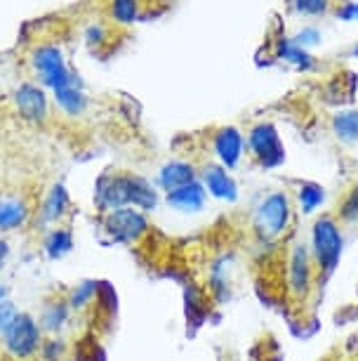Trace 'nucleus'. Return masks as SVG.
Returning a JSON list of instances; mask_svg holds the SVG:
<instances>
[{
  "label": "nucleus",
  "instance_id": "obj_1",
  "mask_svg": "<svg viewBox=\"0 0 358 361\" xmlns=\"http://www.w3.org/2000/svg\"><path fill=\"white\" fill-rule=\"evenodd\" d=\"M94 201L99 210H118V208H137L153 210L158 206V189L144 177L134 173H104L94 189Z\"/></svg>",
  "mask_w": 358,
  "mask_h": 361
},
{
  "label": "nucleus",
  "instance_id": "obj_2",
  "mask_svg": "<svg viewBox=\"0 0 358 361\" xmlns=\"http://www.w3.org/2000/svg\"><path fill=\"white\" fill-rule=\"evenodd\" d=\"M309 250H312V260H314L316 276H319V283L326 286L328 279L333 276L335 267L340 264L344 250L342 229L335 217L321 215L312 224V246H309Z\"/></svg>",
  "mask_w": 358,
  "mask_h": 361
},
{
  "label": "nucleus",
  "instance_id": "obj_3",
  "mask_svg": "<svg viewBox=\"0 0 358 361\" xmlns=\"http://www.w3.org/2000/svg\"><path fill=\"white\" fill-rule=\"evenodd\" d=\"M255 234L260 241L274 243L286 234L290 227V199L286 192H271L260 203L257 213L252 217Z\"/></svg>",
  "mask_w": 358,
  "mask_h": 361
},
{
  "label": "nucleus",
  "instance_id": "obj_4",
  "mask_svg": "<svg viewBox=\"0 0 358 361\" xmlns=\"http://www.w3.org/2000/svg\"><path fill=\"white\" fill-rule=\"evenodd\" d=\"M40 343H43V331H40L36 319L26 314V312H19L15 322L10 324V329L3 333L5 352L15 361H26L36 357Z\"/></svg>",
  "mask_w": 358,
  "mask_h": 361
},
{
  "label": "nucleus",
  "instance_id": "obj_5",
  "mask_svg": "<svg viewBox=\"0 0 358 361\" xmlns=\"http://www.w3.org/2000/svg\"><path fill=\"white\" fill-rule=\"evenodd\" d=\"M31 64H33V71L38 73L40 83L45 87H50L52 92L62 90L66 85H73L78 83L73 78V73L69 71L66 66L64 57H62V50L57 45H40L33 50L31 54Z\"/></svg>",
  "mask_w": 358,
  "mask_h": 361
},
{
  "label": "nucleus",
  "instance_id": "obj_6",
  "mask_svg": "<svg viewBox=\"0 0 358 361\" xmlns=\"http://www.w3.org/2000/svg\"><path fill=\"white\" fill-rule=\"evenodd\" d=\"M104 231L118 243H137L146 236L148 220L144 210L118 208L104 215Z\"/></svg>",
  "mask_w": 358,
  "mask_h": 361
},
{
  "label": "nucleus",
  "instance_id": "obj_7",
  "mask_svg": "<svg viewBox=\"0 0 358 361\" xmlns=\"http://www.w3.org/2000/svg\"><path fill=\"white\" fill-rule=\"evenodd\" d=\"M248 147H250V154L257 159L262 168H276L286 161V152H283L279 133H276V128L271 123L255 126L252 130H250Z\"/></svg>",
  "mask_w": 358,
  "mask_h": 361
},
{
  "label": "nucleus",
  "instance_id": "obj_8",
  "mask_svg": "<svg viewBox=\"0 0 358 361\" xmlns=\"http://www.w3.org/2000/svg\"><path fill=\"white\" fill-rule=\"evenodd\" d=\"M288 281H290V290H293L297 298H307L314 286L312 250H309V246H304V243H297V246L290 250Z\"/></svg>",
  "mask_w": 358,
  "mask_h": 361
},
{
  "label": "nucleus",
  "instance_id": "obj_9",
  "mask_svg": "<svg viewBox=\"0 0 358 361\" xmlns=\"http://www.w3.org/2000/svg\"><path fill=\"white\" fill-rule=\"evenodd\" d=\"M200 182L212 199L224 201V203H234L238 199V187H236V182L231 180V175L226 173V168L219 166V163H207V166H203Z\"/></svg>",
  "mask_w": 358,
  "mask_h": 361
},
{
  "label": "nucleus",
  "instance_id": "obj_10",
  "mask_svg": "<svg viewBox=\"0 0 358 361\" xmlns=\"http://www.w3.org/2000/svg\"><path fill=\"white\" fill-rule=\"evenodd\" d=\"M212 147H215V154H217V159H219V166H224L226 170H231L241 163L243 137L234 126L219 128V130L215 133Z\"/></svg>",
  "mask_w": 358,
  "mask_h": 361
},
{
  "label": "nucleus",
  "instance_id": "obj_11",
  "mask_svg": "<svg viewBox=\"0 0 358 361\" xmlns=\"http://www.w3.org/2000/svg\"><path fill=\"white\" fill-rule=\"evenodd\" d=\"M15 104L19 109V114L24 116L26 121H33V123H40V121L47 116V97L40 87L24 83L15 94Z\"/></svg>",
  "mask_w": 358,
  "mask_h": 361
},
{
  "label": "nucleus",
  "instance_id": "obj_12",
  "mask_svg": "<svg viewBox=\"0 0 358 361\" xmlns=\"http://www.w3.org/2000/svg\"><path fill=\"white\" fill-rule=\"evenodd\" d=\"M198 180V170H196L191 163L186 161H170L160 168V173L156 177V187L163 189L165 194L174 192V189L191 185V182Z\"/></svg>",
  "mask_w": 358,
  "mask_h": 361
},
{
  "label": "nucleus",
  "instance_id": "obj_13",
  "mask_svg": "<svg viewBox=\"0 0 358 361\" xmlns=\"http://www.w3.org/2000/svg\"><path fill=\"white\" fill-rule=\"evenodd\" d=\"M165 201L170 208L181 210V213H198V210L205 208L207 192H205V187H203V182L196 180L191 185H184L170 194H165Z\"/></svg>",
  "mask_w": 358,
  "mask_h": 361
},
{
  "label": "nucleus",
  "instance_id": "obj_14",
  "mask_svg": "<svg viewBox=\"0 0 358 361\" xmlns=\"http://www.w3.org/2000/svg\"><path fill=\"white\" fill-rule=\"evenodd\" d=\"M66 208H69V192L64 185H52L50 192L45 194L43 203L38 210V222L47 227V224H55L64 217Z\"/></svg>",
  "mask_w": 358,
  "mask_h": 361
},
{
  "label": "nucleus",
  "instance_id": "obj_15",
  "mask_svg": "<svg viewBox=\"0 0 358 361\" xmlns=\"http://www.w3.org/2000/svg\"><path fill=\"white\" fill-rule=\"evenodd\" d=\"M69 319H71L69 300L55 298V300H50V302H45L38 326H40V331H43V333H52V336H55V333H59L66 324H69Z\"/></svg>",
  "mask_w": 358,
  "mask_h": 361
},
{
  "label": "nucleus",
  "instance_id": "obj_16",
  "mask_svg": "<svg viewBox=\"0 0 358 361\" xmlns=\"http://www.w3.org/2000/svg\"><path fill=\"white\" fill-rule=\"evenodd\" d=\"M29 222V206L22 199L0 201V231H15Z\"/></svg>",
  "mask_w": 358,
  "mask_h": 361
},
{
  "label": "nucleus",
  "instance_id": "obj_17",
  "mask_svg": "<svg viewBox=\"0 0 358 361\" xmlns=\"http://www.w3.org/2000/svg\"><path fill=\"white\" fill-rule=\"evenodd\" d=\"M55 99H57V104L62 106V111L71 114V116L83 114L85 106H87V99H85V94H83V90H80L78 83L66 85V87H62V90H57Z\"/></svg>",
  "mask_w": 358,
  "mask_h": 361
},
{
  "label": "nucleus",
  "instance_id": "obj_18",
  "mask_svg": "<svg viewBox=\"0 0 358 361\" xmlns=\"http://www.w3.org/2000/svg\"><path fill=\"white\" fill-rule=\"evenodd\" d=\"M45 253L52 257V260H59V257L69 255L73 248V234L69 229H52L50 234L45 236L43 243Z\"/></svg>",
  "mask_w": 358,
  "mask_h": 361
},
{
  "label": "nucleus",
  "instance_id": "obj_19",
  "mask_svg": "<svg viewBox=\"0 0 358 361\" xmlns=\"http://www.w3.org/2000/svg\"><path fill=\"white\" fill-rule=\"evenodd\" d=\"M323 201H326V192H323V187L316 185V182H307V185H302L300 192H297V203H300L302 215H312L316 208L323 206Z\"/></svg>",
  "mask_w": 358,
  "mask_h": 361
},
{
  "label": "nucleus",
  "instance_id": "obj_20",
  "mask_svg": "<svg viewBox=\"0 0 358 361\" xmlns=\"http://www.w3.org/2000/svg\"><path fill=\"white\" fill-rule=\"evenodd\" d=\"M99 295V281H80L76 288L69 293V305L71 310H85L87 305H92Z\"/></svg>",
  "mask_w": 358,
  "mask_h": 361
},
{
  "label": "nucleus",
  "instance_id": "obj_21",
  "mask_svg": "<svg viewBox=\"0 0 358 361\" xmlns=\"http://www.w3.org/2000/svg\"><path fill=\"white\" fill-rule=\"evenodd\" d=\"M333 128H335L337 137H340L342 142H347V145L356 142L358 140V111H344V114H340L333 121Z\"/></svg>",
  "mask_w": 358,
  "mask_h": 361
},
{
  "label": "nucleus",
  "instance_id": "obj_22",
  "mask_svg": "<svg viewBox=\"0 0 358 361\" xmlns=\"http://www.w3.org/2000/svg\"><path fill=\"white\" fill-rule=\"evenodd\" d=\"M38 357L43 361H66V357H69V343L64 338L50 336L40 343Z\"/></svg>",
  "mask_w": 358,
  "mask_h": 361
},
{
  "label": "nucleus",
  "instance_id": "obj_23",
  "mask_svg": "<svg viewBox=\"0 0 358 361\" xmlns=\"http://www.w3.org/2000/svg\"><path fill=\"white\" fill-rule=\"evenodd\" d=\"M337 215H340L344 222H358V185L351 189L347 196H344V201L340 203Z\"/></svg>",
  "mask_w": 358,
  "mask_h": 361
},
{
  "label": "nucleus",
  "instance_id": "obj_24",
  "mask_svg": "<svg viewBox=\"0 0 358 361\" xmlns=\"http://www.w3.org/2000/svg\"><path fill=\"white\" fill-rule=\"evenodd\" d=\"M137 0H113L111 3V15L120 19V22H132L137 17Z\"/></svg>",
  "mask_w": 358,
  "mask_h": 361
},
{
  "label": "nucleus",
  "instance_id": "obj_25",
  "mask_svg": "<svg viewBox=\"0 0 358 361\" xmlns=\"http://www.w3.org/2000/svg\"><path fill=\"white\" fill-rule=\"evenodd\" d=\"M76 361H106V352L101 350V345L94 343L92 338L87 340V343L83 340V347L76 350Z\"/></svg>",
  "mask_w": 358,
  "mask_h": 361
},
{
  "label": "nucleus",
  "instance_id": "obj_26",
  "mask_svg": "<svg viewBox=\"0 0 358 361\" xmlns=\"http://www.w3.org/2000/svg\"><path fill=\"white\" fill-rule=\"evenodd\" d=\"M17 314H19V310L12 300H3V302H0V336L10 329V324L15 322Z\"/></svg>",
  "mask_w": 358,
  "mask_h": 361
},
{
  "label": "nucleus",
  "instance_id": "obj_27",
  "mask_svg": "<svg viewBox=\"0 0 358 361\" xmlns=\"http://www.w3.org/2000/svg\"><path fill=\"white\" fill-rule=\"evenodd\" d=\"M328 0H295V8L304 12V15H319L321 10H326Z\"/></svg>",
  "mask_w": 358,
  "mask_h": 361
},
{
  "label": "nucleus",
  "instance_id": "obj_28",
  "mask_svg": "<svg viewBox=\"0 0 358 361\" xmlns=\"http://www.w3.org/2000/svg\"><path fill=\"white\" fill-rule=\"evenodd\" d=\"M8 257H10V241H8V238H0V269L5 267Z\"/></svg>",
  "mask_w": 358,
  "mask_h": 361
},
{
  "label": "nucleus",
  "instance_id": "obj_29",
  "mask_svg": "<svg viewBox=\"0 0 358 361\" xmlns=\"http://www.w3.org/2000/svg\"><path fill=\"white\" fill-rule=\"evenodd\" d=\"M3 300H8V288H5V286L0 283V302H3Z\"/></svg>",
  "mask_w": 358,
  "mask_h": 361
},
{
  "label": "nucleus",
  "instance_id": "obj_30",
  "mask_svg": "<svg viewBox=\"0 0 358 361\" xmlns=\"http://www.w3.org/2000/svg\"><path fill=\"white\" fill-rule=\"evenodd\" d=\"M356 54H358V52H356Z\"/></svg>",
  "mask_w": 358,
  "mask_h": 361
}]
</instances>
